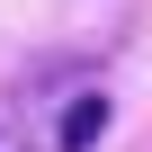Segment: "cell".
Wrapping results in <instances>:
<instances>
[{"mask_svg":"<svg viewBox=\"0 0 152 152\" xmlns=\"http://www.w3.org/2000/svg\"><path fill=\"white\" fill-rule=\"evenodd\" d=\"M99 134H107V99H99V90H81V99L63 107V125H54V152H90Z\"/></svg>","mask_w":152,"mask_h":152,"instance_id":"obj_1","label":"cell"},{"mask_svg":"<svg viewBox=\"0 0 152 152\" xmlns=\"http://www.w3.org/2000/svg\"><path fill=\"white\" fill-rule=\"evenodd\" d=\"M0 152H18V134H9V125H0Z\"/></svg>","mask_w":152,"mask_h":152,"instance_id":"obj_2","label":"cell"}]
</instances>
